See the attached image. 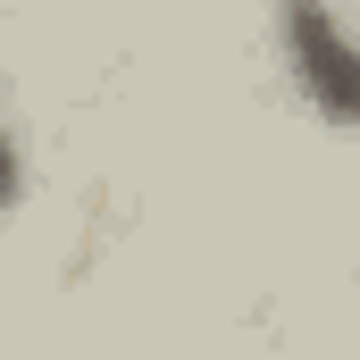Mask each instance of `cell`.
<instances>
[{
  "label": "cell",
  "instance_id": "cell-1",
  "mask_svg": "<svg viewBox=\"0 0 360 360\" xmlns=\"http://www.w3.org/2000/svg\"><path fill=\"white\" fill-rule=\"evenodd\" d=\"M276 51L293 92L327 126L360 134V25L344 17V0H276Z\"/></svg>",
  "mask_w": 360,
  "mask_h": 360
},
{
  "label": "cell",
  "instance_id": "cell-2",
  "mask_svg": "<svg viewBox=\"0 0 360 360\" xmlns=\"http://www.w3.org/2000/svg\"><path fill=\"white\" fill-rule=\"evenodd\" d=\"M25 201V151H17V134L0 126V210H17Z\"/></svg>",
  "mask_w": 360,
  "mask_h": 360
}]
</instances>
